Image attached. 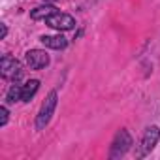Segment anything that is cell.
Masks as SVG:
<instances>
[{"mask_svg":"<svg viewBox=\"0 0 160 160\" xmlns=\"http://www.w3.org/2000/svg\"><path fill=\"white\" fill-rule=\"evenodd\" d=\"M57 104H58V92H57V91H51V92L45 96V100L42 102L40 111H38V115H36V122H34L36 130H45V126L51 122V119H53V115H55Z\"/></svg>","mask_w":160,"mask_h":160,"instance_id":"6da1fadb","label":"cell"},{"mask_svg":"<svg viewBox=\"0 0 160 160\" xmlns=\"http://www.w3.org/2000/svg\"><path fill=\"white\" fill-rule=\"evenodd\" d=\"M134 145V139L130 136V132L126 128H121L117 130L113 141H111V147H109V158L115 160V158H122Z\"/></svg>","mask_w":160,"mask_h":160,"instance_id":"7a4b0ae2","label":"cell"},{"mask_svg":"<svg viewBox=\"0 0 160 160\" xmlns=\"http://www.w3.org/2000/svg\"><path fill=\"white\" fill-rule=\"evenodd\" d=\"M0 75L8 81H19L23 75V64L12 55H4L0 60Z\"/></svg>","mask_w":160,"mask_h":160,"instance_id":"3957f363","label":"cell"},{"mask_svg":"<svg viewBox=\"0 0 160 160\" xmlns=\"http://www.w3.org/2000/svg\"><path fill=\"white\" fill-rule=\"evenodd\" d=\"M45 25H47L49 28L57 30V32H66V30L75 28L77 23H75L73 15H70V13H62V12H57V13H53V15H49V17L45 19Z\"/></svg>","mask_w":160,"mask_h":160,"instance_id":"277c9868","label":"cell"},{"mask_svg":"<svg viewBox=\"0 0 160 160\" xmlns=\"http://www.w3.org/2000/svg\"><path fill=\"white\" fill-rule=\"evenodd\" d=\"M25 62L30 70H43L49 66L51 57L45 49H28L25 53Z\"/></svg>","mask_w":160,"mask_h":160,"instance_id":"5b68a950","label":"cell"},{"mask_svg":"<svg viewBox=\"0 0 160 160\" xmlns=\"http://www.w3.org/2000/svg\"><path fill=\"white\" fill-rule=\"evenodd\" d=\"M158 139H160V128H158L156 124L147 126L145 132H143V136H141V152H139V154H141V156L149 154V152L156 147Z\"/></svg>","mask_w":160,"mask_h":160,"instance_id":"8992f818","label":"cell"},{"mask_svg":"<svg viewBox=\"0 0 160 160\" xmlns=\"http://www.w3.org/2000/svg\"><path fill=\"white\" fill-rule=\"evenodd\" d=\"M38 89H40V79H28V81H25L21 85V102L28 104L36 96Z\"/></svg>","mask_w":160,"mask_h":160,"instance_id":"52a82bcc","label":"cell"},{"mask_svg":"<svg viewBox=\"0 0 160 160\" xmlns=\"http://www.w3.org/2000/svg\"><path fill=\"white\" fill-rule=\"evenodd\" d=\"M40 42L45 45V47H49V49H55V51H62V49H66L68 47V40L58 32V34H55V36H42L40 38Z\"/></svg>","mask_w":160,"mask_h":160,"instance_id":"ba28073f","label":"cell"},{"mask_svg":"<svg viewBox=\"0 0 160 160\" xmlns=\"http://www.w3.org/2000/svg\"><path fill=\"white\" fill-rule=\"evenodd\" d=\"M57 12H58V10L55 8V4H42V6L30 10V19H32V21H45L49 15H53V13H57Z\"/></svg>","mask_w":160,"mask_h":160,"instance_id":"9c48e42d","label":"cell"},{"mask_svg":"<svg viewBox=\"0 0 160 160\" xmlns=\"http://www.w3.org/2000/svg\"><path fill=\"white\" fill-rule=\"evenodd\" d=\"M6 102L8 104L21 102V85H19V81H13V85H10V89L6 92Z\"/></svg>","mask_w":160,"mask_h":160,"instance_id":"30bf717a","label":"cell"},{"mask_svg":"<svg viewBox=\"0 0 160 160\" xmlns=\"http://www.w3.org/2000/svg\"><path fill=\"white\" fill-rule=\"evenodd\" d=\"M10 121V109L8 106H0V128H4Z\"/></svg>","mask_w":160,"mask_h":160,"instance_id":"8fae6325","label":"cell"},{"mask_svg":"<svg viewBox=\"0 0 160 160\" xmlns=\"http://www.w3.org/2000/svg\"><path fill=\"white\" fill-rule=\"evenodd\" d=\"M0 27H2V34H0V40H6V36H8V25H6V23H0Z\"/></svg>","mask_w":160,"mask_h":160,"instance_id":"7c38bea8","label":"cell"},{"mask_svg":"<svg viewBox=\"0 0 160 160\" xmlns=\"http://www.w3.org/2000/svg\"><path fill=\"white\" fill-rule=\"evenodd\" d=\"M43 4H55V2H58V0H42Z\"/></svg>","mask_w":160,"mask_h":160,"instance_id":"4fadbf2b","label":"cell"}]
</instances>
